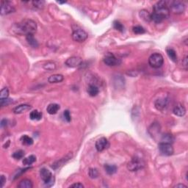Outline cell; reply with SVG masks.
Listing matches in <instances>:
<instances>
[{
  "mask_svg": "<svg viewBox=\"0 0 188 188\" xmlns=\"http://www.w3.org/2000/svg\"><path fill=\"white\" fill-rule=\"evenodd\" d=\"M15 9L12 4L10 1H4L1 0V15H7V14L12 13V12H15Z\"/></svg>",
  "mask_w": 188,
  "mask_h": 188,
  "instance_id": "cell-10",
  "label": "cell"
},
{
  "mask_svg": "<svg viewBox=\"0 0 188 188\" xmlns=\"http://www.w3.org/2000/svg\"><path fill=\"white\" fill-rule=\"evenodd\" d=\"M163 62V57L162 54H159V53H154V54H151L148 58V63H149L150 66L153 68H159L162 67Z\"/></svg>",
  "mask_w": 188,
  "mask_h": 188,
  "instance_id": "cell-4",
  "label": "cell"
},
{
  "mask_svg": "<svg viewBox=\"0 0 188 188\" xmlns=\"http://www.w3.org/2000/svg\"><path fill=\"white\" fill-rule=\"evenodd\" d=\"M95 148L98 151H102L109 146V142L105 137H101L95 142Z\"/></svg>",
  "mask_w": 188,
  "mask_h": 188,
  "instance_id": "cell-12",
  "label": "cell"
},
{
  "mask_svg": "<svg viewBox=\"0 0 188 188\" xmlns=\"http://www.w3.org/2000/svg\"><path fill=\"white\" fill-rule=\"evenodd\" d=\"M64 76L62 74H54L48 77V82L49 83H59L62 82Z\"/></svg>",
  "mask_w": 188,
  "mask_h": 188,
  "instance_id": "cell-16",
  "label": "cell"
},
{
  "mask_svg": "<svg viewBox=\"0 0 188 188\" xmlns=\"http://www.w3.org/2000/svg\"><path fill=\"white\" fill-rule=\"evenodd\" d=\"M71 156H72L71 153H69V154L67 155V156H65V159H64V158H62V159H59V160L57 161V162H54V163L53 164V165L51 166V167H52L53 168H54V169L57 168V167H59V166L62 165V164L65 163V162H66V161H68V159H70V158H71Z\"/></svg>",
  "mask_w": 188,
  "mask_h": 188,
  "instance_id": "cell-21",
  "label": "cell"
},
{
  "mask_svg": "<svg viewBox=\"0 0 188 188\" xmlns=\"http://www.w3.org/2000/svg\"><path fill=\"white\" fill-rule=\"evenodd\" d=\"M113 26L115 29H117V30L119 31V32H123V31H124V26H123V25L122 24L120 21H114Z\"/></svg>",
  "mask_w": 188,
  "mask_h": 188,
  "instance_id": "cell-30",
  "label": "cell"
},
{
  "mask_svg": "<svg viewBox=\"0 0 188 188\" xmlns=\"http://www.w3.org/2000/svg\"><path fill=\"white\" fill-rule=\"evenodd\" d=\"M31 109H32V106L30 105H28V104H20V105L15 106L12 109V111H13V112L15 114H21Z\"/></svg>",
  "mask_w": 188,
  "mask_h": 188,
  "instance_id": "cell-13",
  "label": "cell"
},
{
  "mask_svg": "<svg viewBox=\"0 0 188 188\" xmlns=\"http://www.w3.org/2000/svg\"><path fill=\"white\" fill-rule=\"evenodd\" d=\"M140 15L141 18H142V19L145 20V21H151V13H149L148 10H141L140 12Z\"/></svg>",
  "mask_w": 188,
  "mask_h": 188,
  "instance_id": "cell-28",
  "label": "cell"
},
{
  "mask_svg": "<svg viewBox=\"0 0 188 188\" xmlns=\"http://www.w3.org/2000/svg\"><path fill=\"white\" fill-rule=\"evenodd\" d=\"M159 150L161 154L164 156H171L174 153V149L171 144L167 142H162L159 144Z\"/></svg>",
  "mask_w": 188,
  "mask_h": 188,
  "instance_id": "cell-9",
  "label": "cell"
},
{
  "mask_svg": "<svg viewBox=\"0 0 188 188\" xmlns=\"http://www.w3.org/2000/svg\"><path fill=\"white\" fill-rule=\"evenodd\" d=\"M155 107L158 110H163L164 108L167 105V98H159L155 101Z\"/></svg>",
  "mask_w": 188,
  "mask_h": 188,
  "instance_id": "cell-14",
  "label": "cell"
},
{
  "mask_svg": "<svg viewBox=\"0 0 188 188\" xmlns=\"http://www.w3.org/2000/svg\"><path fill=\"white\" fill-rule=\"evenodd\" d=\"M36 161V156L34 155H30L27 157L24 158L23 160V164L24 165H30L32 163H34Z\"/></svg>",
  "mask_w": 188,
  "mask_h": 188,
  "instance_id": "cell-26",
  "label": "cell"
},
{
  "mask_svg": "<svg viewBox=\"0 0 188 188\" xmlns=\"http://www.w3.org/2000/svg\"><path fill=\"white\" fill-rule=\"evenodd\" d=\"M70 187H74V188H83L84 187V185L82 184H81L80 182H78V183H74V184H71L70 186Z\"/></svg>",
  "mask_w": 188,
  "mask_h": 188,
  "instance_id": "cell-38",
  "label": "cell"
},
{
  "mask_svg": "<svg viewBox=\"0 0 188 188\" xmlns=\"http://www.w3.org/2000/svg\"><path fill=\"white\" fill-rule=\"evenodd\" d=\"M170 12L167 1H158L153 7V12L151 14V20L155 23L162 22L169 16Z\"/></svg>",
  "mask_w": 188,
  "mask_h": 188,
  "instance_id": "cell-1",
  "label": "cell"
},
{
  "mask_svg": "<svg viewBox=\"0 0 188 188\" xmlns=\"http://www.w3.org/2000/svg\"><path fill=\"white\" fill-rule=\"evenodd\" d=\"M1 101V106H5L9 105L12 102V99L10 98H3V99L0 100Z\"/></svg>",
  "mask_w": 188,
  "mask_h": 188,
  "instance_id": "cell-36",
  "label": "cell"
},
{
  "mask_svg": "<svg viewBox=\"0 0 188 188\" xmlns=\"http://www.w3.org/2000/svg\"><path fill=\"white\" fill-rule=\"evenodd\" d=\"M103 61L106 65H109V66H116L121 63V59L117 58L111 52L106 53L103 59Z\"/></svg>",
  "mask_w": 188,
  "mask_h": 188,
  "instance_id": "cell-7",
  "label": "cell"
},
{
  "mask_svg": "<svg viewBox=\"0 0 188 188\" xmlns=\"http://www.w3.org/2000/svg\"><path fill=\"white\" fill-rule=\"evenodd\" d=\"M7 120H6V119H3V120H1V127H4V126H7Z\"/></svg>",
  "mask_w": 188,
  "mask_h": 188,
  "instance_id": "cell-41",
  "label": "cell"
},
{
  "mask_svg": "<svg viewBox=\"0 0 188 188\" xmlns=\"http://www.w3.org/2000/svg\"><path fill=\"white\" fill-rule=\"evenodd\" d=\"M170 11L171 10L175 14H181L185 10V5L181 1H173L170 2V6H168Z\"/></svg>",
  "mask_w": 188,
  "mask_h": 188,
  "instance_id": "cell-8",
  "label": "cell"
},
{
  "mask_svg": "<svg viewBox=\"0 0 188 188\" xmlns=\"http://www.w3.org/2000/svg\"><path fill=\"white\" fill-rule=\"evenodd\" d=\"M145 162L140 156H135L128 162L127 169L130 171H137L145 167Z\"/></svg>",
  "mask_w": 188,
  "mask_h": 188,
  "instance_id": "cell-3",
  "label": "cell"
},
{
  "mask_svg": "<svg viewBox=\"0 0 188 188\" xmlns=\"http://www.w3.org/2000/svg\"><path fill=\"white\" fill-rule=\"evenodd\" d=\"M12 156L15 159L19 160V159H22L23 156H24V151H22V150H18V151H15V152L12 153Z\"/></svg>",
  "mask_w": 188,
  "mask_h": 188,
  "instance_id": "cell-29",
  "label": "cell"
},
{
  "mask_svg": "<svg viewBox=\"0 0 188 188\" xmlns=\"http://www.w3.org/2000/svg\"><path fill=\"white\" fill-rule=\"evenodd\" d=\"M173 113L177 116H184L186 113V109L184 106L179 104V105L175 106L174 109H173Z\"/></svg>",
  "mask_w": 188,
  "mask_h": 188,
  "instance_id": "cell-17",
  "label": "cell"
},
{
  "mask_svg": "<svg viewBox=\"0 0 188 188\" xmlns=\"http://www.w3.org/2000/svg\"><path fill=\"white\" fill-rule=\"evenodd\" d=\"M14 33L21 35H27L33 34L37 30V23L32 19H24L21 22L16 23L12 26Z\"/></svg>",
  "mask_w": 188,
  "mask_h": 188,
  "instance_id": "cell-2",
  "label": "cell"
},
{
  "mask_svg": "<svg viewBox=\"0 0 188 188\" xmlns=\"http://www.w3.org/2000/svg\"><path fill=\"white\" fill-rule=\"evenodd\" d=\"M182 64H183V66L184 67V68H185V69L187 70V65H188L187 57V56H186V57L184 58V59H183Z\"/></svg>",
  "mask_w": 188,
  "mask_h": 188,
  "instance_id": "cell-39",
  "label": "cell"
},
{
  "mask_svg": "<svg viewBox=\"0 0 188 188\" xmlns=\"http://www.w3.org/2000/svg\"><path fill=\"white\" fill-rule=\"evenodd\" d=\"M5 182H6V178L4 177V175H1V187H4Z\"/></svg>",
  "mask_w": 188,
  "mask_h": 188,
  "instance_id": "cell-40",
  "label": "cell"
},
{
  "mask_svg": "<svg viewBox=\"0 0 188 188\" xmlns=\"http://www.w3.org/2000/svg\"><path fill=\"white\" fill-rule=\"evenodd\" d=\"M57 2L59 3V4H64V3H65L66 1H57Z\"/></svg>",
  "mask_w": 188,
  "mask_h": 188,
  "instance_id": "cell-43",
  "label": "cell"
},
{
  "mask_svg": "<svg viewBox=\"0 0 188 188\" xmlns=\"http://www.w3.org/2000/svg\"><path fill=\"white\" fill-rule=\"evenodd\" d=\"M166 52H167V54L169 57V58L171 59L173 62H177L176 52L174 49H173L172 48H167V49H166Z\"/></svg>",
  "mask_w": 188,
  "mask_h": 188,
  "instance_id": "cell-22",
  "label": "cell"
},
{
  "mask_svg": "<svg viewBox=\"0 0 188 188\" xmlns=\"http://www.w3.org/2000/svg\"><path fill=\"white\" fill-rule=\"evenodd\" d=\"M26 39L27 40L28 43L31 46L33 47V48H37L38 47V43H37V40L34 37L33 34H29L26 36Z\"/></svg>",
  "mask_w": 188,
  "mask_h": 188,
  "instance_id": "cell-20",
  "label": "cell"
},
{
  "mask_svg": "<svg viewBox=\"0 0 188 188\" xmlns=\"http://www.w3.org/2000/svg\"><path fill=\"white\" fill-rule=\"evenodd\" d=\"M32 187H33V184L32 181L28 178L22 179L18 184V188H32Z\"/></svg>",
  "mask_w": 188,
  "mask_h": 188,
  "instance_id": "cell-19",
  "label": "cell"
},
{
  "mask_svg": "<svg viewBox=\"0 0 188 188\" xmlns=\"http://www.w3.org/2000/svg\"><path fill=\"white\" fill-rule=\"evenodd\" d=\"M59 108L60 107H59V104L53 103V104H50L49 105L47 106L46 110L48 113L50 114V115H54V114H56L58 112Z\"/></svg>",
  "mask_w": 188,
  "mask_h": 188,
  "instance_id": "cell-18",
  "label": "cell"
},
{
  "mask_svg": "<svg viewBox=\"0 0 188 188\" xmlns=\"http://www.w3.org/2000/svg\"><path fill=\"white\" fill-rule=\"evenodd\" d=\"M40 175L41 179L48 187H50L54 184V177H53L51 171L48 170V169L42 168L40 171Z\"/></svg>",
  "mask_w": 188,
  "mask_h": 188,
  "instance_id": "cell-5",
  "label": "cell"
},
{
  "mask_svg": "<svg viewBox=\"0 0 188 188\" xmlns=\"http://www.w3.org/2000/svg\"><path fill=\"white\" fill-rule=\"evenodd\" d=\"M88 174L91 178H97L98 176V170H97L96 168H90V170H89Z\"/></svg>",
  "mask_w": 188,
  "mask_h": 188,
  "instance_id": "cell-34",
  "label": "cell"
},
{
  "mask_svg": "<svg viewBox=\"0 0 188 188\" xmlns=\"http://www.w3.org/2000/svg\"><path fill=\"white\" fill-rule=\"evenodd\" d=\"M174 187H187V186L183 184H178L174 186Z\"/></svg>",
  "mask_w": 188,
  "mask_h": 188,
  "instance_id": "cell-42",
  "label": "cell"
},
{
  "mask_svg": "<svg viewBox=\"0 0 188 188\" xmlns=\"http://www.w3.org/2000/svg\"><path fill=\"white\" fill-rule=\"evenodd\" d=\"M134 33L135 34H143L145 32V29L141 26H135L132 28Z\"/></svg>",
  "mask_w": 188,
  "mask_h": 188,
  "instance_id": "cell-33",
  "label": "cell"
},
{
  "mask_svg": "<svg viewBox=\"0 0 188 188\" xmlns=\"http://www.w3.org/2000/svg\"><path fill=\"white\" fill-rule=\"evenodd\" d=\"M32 4L33 6L36 8H38V9H42L43 7H44V4H45V1H32Z\"/></svg>",
  "mask_w": 188,
  "mask_h": 188,
  "instance_id": "cell-35",
  "label": "cell"
},
{
  "mask_svg": "<svg viewBox=\"0 0 188 188\" xmlns=\"http://www.w3.org/2000/svg\"><path fill=\"white\" fill-rule=\"evenodd\" d=\"M87 93H88L90 96H96L98 93H99V89H98V87L95 84H90L87 87Z\"/></svg>",
  "mask_w": 188,
  "mask_h": 188,
  "instance_id": "cell-15",
  "label": "cell"
},
{
  "mask_svg": "<svg viewBox=\"0 0 188 188\" xmlns=\"http://www.w3.org/2000/svg\"><path fill=\"white\" fill-rule=\"evenodd\" d=\"M82 63V59L79 57H71L67 59L65 61V65L70 68H76L80 66Z\"/></svg>",
  "mask_w": 188,
  "mask_h": 188,
  "instance_id": "cell-11",
  "label": "cell"
},
{
  "mask_svg": "<svg viewBox=\"0 0 188 188\" xmlns=\"http://www.w3.org/2000/svg\"><path fill=\"white\" fill-rule=\"evenodd\" d=\"M87 37L88 35H87V32L81 28H76V29H73L72 38L76 42H79V43L84 42L87 38Z\"/></svg>",
  "mask_w": 188,
  "mask_h": 188,
  "instance_id": "cell-6",
  "label": "cell"
},
{
  "mask_svg": "<svg viewBox=\"0 0 188 188\" xmlns=\"http://www.w3.org/2000/svg\"><path fill=\"white\" fill-rule=\"evenodd\" d=\"M63 115L65 119L66 120L67 122H70L71 120V116H70V113L68 110H65L63 112Z\"/></svg>",
  "mask_w": 188,
  "mask_h": 188,
  "instance_id": "cell-37",
  "label": "cell"
},
{
  "mask_svg": "<svg viewBox=\"0 0 188 188\" xmlns=\"http://www.w3.org/2000/svg\"><path fill=\"white\" fill-rule=\"evenodd\" d=\"M104 170L109 175H112L116 173L117 167L114 164H104Z\"/></svg>",
  "mask_w": 188,
  "mask_h": 188,
  "instance_id": "cell-23",
  "label": "cell"
},
{
  "mask_svg": "<svg viewBox=\"0 0 188 188\" xmlns=\"http://www.w3.org/2000/svg\"><path fill=\"white\" fill-rule=\"evenodd\" d=\"M20 140H21L23 145H31L33 144V140H32V137H29V136L27 135H23Z\"/></svg>",
  "mask_w": 188,
  "mask_h": 188,
  "instance_id": "cell-25",
  "label": "cell"
},
{
  "mask_svg": "<svg viewBox=\"0 0 188 188\" xmlns=\"http://www.w3.org/2000/svg\"><path fill=\"white\" fill-rule=\"evenodd\" d=\"M43 68L47 70H53L56 68V65L54 62H47L44 65H43Z\"/></svg>",
  "mask_w": 188,
  "mask_h": 188,
  "instance_id": "cell-31",
  "label": "cell"
},
{
  "mask_svg": "<svg viewBox=\"0 0 188 188\" xmlns=\"http://www.w3.org/2000/svg\"><path fill=\"white\" fill-rule=\"evenodd\" d=\"M42 115H43V114L41 112H39L38 110H33L29 114V117H30L31 120H40L42 118Z\"/></svg>",
  "mask_w": 188,
  "mask_h": 188,
  "instance_id": "cell-24",
  "label": "cell"
},
{
  "mask_svg": "<svg viewBox=\"0 0 188 188\" xmlns=\"http://www.w3.org/2000/svg\"><path fill=\"white\" fill-rule=\"evenodd\" d=\"M174 140V137L170 134H164L162 137V142H167L171 144Z\"/></svg>",
  "mask_w": 188,
  "mask_h": 188,
  "instance_id": "cell-27",
  "label": "cell"
},
{
  "mask_svg": "<svg viewBox=\"0 0 188 188\" xmlns=\"http://www.w3.org/2000/svg\"><path fill=\"white\" fill-rule=\"evenodd\" d=\"M9 96V90L7 87H4L1 89V92H0V99H3V98H7Z\"/></svg>",
  "mask_w": 188,
  "mask_h": 188,
  "instance_id": "cell-32",
  "label": "cell"
}]
</instances>
